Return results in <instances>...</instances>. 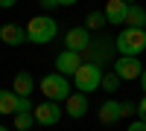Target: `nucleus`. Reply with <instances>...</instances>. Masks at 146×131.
Segmentation results:
<instances>
[{
	"mask_svg": "<svg viewBox=\"0 0 146 131\" xmlns=\"http://www.w3.org/2000/svg\"><path fill=\"white\" fill-rule=\"evenodd\" d=\"M117 44V55H137L146 50V29H137V26H126L123 32L114 38Z\"/></svg>",
	"mask_w": 146,
	"mask_h": 131,
	"instance_id": "1",
	"label": "nucleus"
},
{
	"mask_svg": "<svg viewBox=\"0 0 146 131\" xmlns=\"http://www.w3.org/2000/svg\"><path fill=\"white\" fill-rule=\"evenodd\" d=\"M27 35L32 44H50L58 35V20H53L50 15H35L27 23Z\"/></svg>",
	"mask_w": 146,
	"mask_h": 131,
	"instance_id": "2",
	"label": "nucleus"
},
{
	"mask_svg": "<svg viewBox=\"0 0 146 131\" xmlns=\"http://www.w3.org/2000/svg\"><path fill=\"white\" fill-rule=\"evenodd\" d=\"M38 88H41V93H44L50 102H67L70 93L76 90V88H73V82H67V76H62V73H50V76H44Z\"/></svg>",
	"mask_w": 146,
	"mask_h": 131,
	"instance_id": "3",
	"label": "nucleus"
},
{
	"mask_svg": "<svg viewBox=\"0 0 146 131\" xmlns=\"http://www.w3.org/2000/svg\"><path fill=\"white\" fill-rule=\"evenodd\" d=\"M82 55L88 58V61L100 64V67L114 64V58H117V44H114V38H108V35H100V38L91 41V47H88Z\"/></svg>",
	"mask_w": 146,
	"mask_h": 131,
	"instance_id": "4",
	"label": "nucleus"
},
{
	"mask_svg": "<svg viewBox=\"0 0 146 131\" xmlns=\"http://www.w3.org/2000/svg\"><path fill=\"white\" fill-rule=\"evenodd\" d=\"M73 88L82 90V93L100 90V88H102V67L94 64V61H85V64L76 70V76H73Z\"/></svg>",
	"mask_w": 146,
	"mask_h": 131,
	"instance_id": "5",
	"label": "nucleus"
},
{
	"mask_svg": "<svg viewBox=\"0 0 146 131\" xmlns=\"http://www.w3.org/2000/svg\"><path fill=\"white\" fill-rule=\"evenodd\" d=\"M111 70H114L123 82H135V79H140V73H143V64H140L137 55H117L114 64H111Z\"/></svg>",
	"mask_w": 146,
	"mask_h": 131,
	"instance_id": "6",
	"label": "nucleus"
},
{
	"mask_svg": "<svg viewBox=\"0 0 146 131\" xmlns=\"http://www.w3.org/2000/svg\"><path fill=\"white\" fill-rule=\"evenodd\" d=\"M91 41H94V35H91V29H88V26H73V29H67V32H64V50L85 53V50L91 47Z\"/></svg>",
	"mask_w": 146,
	"mask_h": 131,
	"instance_id": "7",
	"label": "nucleus"
},
{
	"mask_svg": "<svg viewBox=\"0 0 146 131\" xmlns=\"http://www.w3.org/2000/svg\"><path fill=\"white\" fill-rule=\"evenodd\" d=\"M35 125H44V128H50V125H56L58 120H62V108H58V102H41V105H35Z\"/></svg>",
	"mask_w": 146,
	"mask_h": 131,
	"instance_id": "8",
	"label": "nucleus"
},
{
	"mask_svg": "<svg viewBox=\"0 0 146 131\" xmlns=\"http://www.w3.org/2000/svg\"><path fill=\"white\" fill-rule=\"evenodd\" d=\"M85 61H82V53H73V50H62L58 53V58H56V73H62V76H76V70L82 67Z\"/></svg>",
	"mask_w": 146,
	"mask_h": 131,
	"instance_id": "9",
	"label": "nucleus"
},
{
	"mask_svg": "<svg viewBox=\"0 0 146 131\" xmlns=\"http://www.w3.org/2000/svg\"><path fill=\"white\" fill-rule=\"evenodd\" d=\"M64 114L70 120H82V117L88 114V93H82V90L70 93V99L64 102Z\"/></svg>",
	"mask_w": 146,
	"mask_h": 131,
	"instance_id": "10",
	"label": "nucleus"
},
{
	"mask_svg": "<svg viewBox=\"0 0 146 131\" xmlns=\"http://www.w3.org/2000/svg\"><path fill=\"white\" fill-rule=\"evenodd\" d=\"M0 38H3V44H9V47H21V44L29 41V35H27V26L6 23V26H0Z\"/></svg>",
	"mask_w": 146,
	"mask_h": 131,
	"instance_id": "11",
	"label": "nucleus"
},
{
	"mask_svg": "<svg viewBox=\"0 0 146 131\" xmlns=\"http://www.w3.org/2000/svg\"><path fill=\"white\" fill-rule=\"evenodd\" d=\"M120 120H123V105L117 99H105L100 105V122L102 125H117Z\"/></svg>",
	"mask_w": 146,
	"mask_h": 131,
	"instance_id": "12",
	"label": "nucleus"
},
{
	"mask_svg": "<svg viewBox=\"0 0 146 131\" xmlns=\"http://www.w3.org/2000/svg\"><path fill=\"white\" fill-rule=\"evenodd\" d=\"M126 15H129V3L126 0H108L105 3V18L114 26H126Z\"/></svg>",
	"mask_w": 146,
	"mask_h": 131,
	"instance_id": "13",
	"label": "nucleus"
},
{
	"mask_svg": "<svg viewBox=\"0 0 146 131\" xmlns=\"http://www.w3.org/2000/svg\"><path fill=\"white\" fill-rule=\"evenodd\" d=\"M12 90H15L18 96H29V93L35 90V79H32V73L21 70V73L15 76V85H12Z\"/></svg>",
	"mask_w": 146,
	"mask_h": 131,
	"instance_id": "14",
	"label": "nucleus"
},
{
	"mask_svg": "<svg viewBox=\"0 0 146 131\" xmlns=\"http://www.w3.org/2000/svg\"><path fill=\"white\" fill-rule=\"evenodd\" d=\"M126 26H137V29H146V9L131 3L129 6V15H126Z\"/></svg>",
	"mask_w": 146,
	"mask_h": 131,
	"instance_id": "15",
	"label": "nucleus"
},
{
	"mask_svg": "<svg viewBox=\"0 0 146 131\" xmlns=\"http://www.w3.org/2000/svg\"><path fill=\"white\" fill-rule=\"evenodd\" d=\"M18 99L15 90H0V114H18Z\"/></svg>",
	"mask_w": 146,
	"mask_h": 131,
	"instance_id": "16",
	"label": "nucleus"
},
{
	"mask_svg": "<svg viewBox=\"0 0 146 131\" xmlns=\"http://www.w3.org/2000/svg\"><path fill=\"white\" fill-rule=\"evenodd\" d=\"M120 85H123V79H120L114 70H111V73H102V90H105V93H117Z\"/></svg>",
	"mask_w": 146,
	"mask_h": 131,
	"instance_id": "17",
	"label": "nucleus"
},
{
	"mask_svg": "<svg viewBox=\"0 0 146 131\" xmlns=\"http://www.w3.org/2000/svg\"><path fill=\"white\" fill-rule=\"evenodd\" d=\"M105 23H108L105 12H88V18H85V26H88L91 32H94V29H102Z\"/></svg>",
	"mask_w": 146,
	"mask_h": 131,
	"instance_id": "18",
	"label": "nucleus"
},
{
	"mask_svg": "<svg viewBox=\"0 0 146 131\" xmlns=\"http://www.w3.org/2000/svg\"><path fill=\"white\" fill-rule=\"evenodd\" d=\"M35 125V114H15V128L18 131H29Z\"/></svg>",
	"mask_w": 146,
	"mask_h": 131,
	"instance_id": "19",
	"label": "nucleus"
},
{
	"mask_svg": "<svg viewBox=\"0 0 146 131\" xmlns=\"http://www.w3.org/2000/svg\"><path fill=\"white\" fill-rule=\"evenodd\" d=\"M120 105H123V117H131V114H137V102H120Z\"/></svg>",
	"mask_w": 146,
	"mask_h": 131,
	"instance_id": "20",
	"label": "nucleus"
},
{
	"mask_svg": "<svg viewBox=\"0 0 146 131\" xmlns=\"http://www.w3.org/2000/svg\"><path fill=\"white\" fill-rule=\"evenodd\" d=\"M137 120H143V122H146V96L137 102Z\"/></svg>",
	"mask_w": 146,
	"mask_h": 131,
	"instance_id": "21",
	"label": "nucleus"
},
{
	"mask_svg": "<svg viewBox=\"0 0 146 131\" xmlns=\"http://www.w3.org/2000/svg\"><path fill=\"white\" fill-rule=\"evenodd\" d=\"M129 131H146V122H143V120H135V122H129Z\"/></svg>",
	"mask_w": 146,
	"mask_h": 131,
	"instance_id": "22",
	"label": "nucleus"
},
{
	"mask_svg": "<svg viewBox=\"0 0 146 131\" xmlns=\"http://www.w3.org/2000/svg\"><path fill=\"white\" fill-rule=\"evenodd\" d=\"M38 3H41V9L50 12V9H56V6H58V0H38Z\"/></svg>",
	"mask_w": 146,
	"mask_h": 131,
	"instance_id": "23",
	"label": "nucleus"
},
{
	"mask_svg": "<svg viewBox=\"0 0 146 131\" xmlns=\"http://www.w3.org/2000/svg\"><path fill=\"white\" fill-rule=\"evenodd\" d=\"M15 3H18V0H0V9H12Z\"/></svg>",
	"mask_w": 146,
	"mask_h": 131,
	"instance_id": "24",
	"label": "nucleus"
},
{
	"mask_svg": "<svg viewBox=\"0 0 146 131\" xmlns=\"http://www.w3.org/2000/svg\"><path fill=\"white\" fill-rule=\"evenodd\" d=\"M140 88H143V93H146V67H143V73H140Z\"/></svg>",
	"mask_w": 146,
	"mask_h": 131,
	"instance_id": "25",
	"label": "nucleus"
},
{
	"mask_svg": "<svg viewBox=\"0 0 146 131\" xmlns=\"http://www.w3.org/2000/svg\"><path fill=\"white\" fill-rule=\"evenodd\" d=\"M79 0H58V6H76Z\"/></svg>",
	"mask_w": 146,
	"mask_h": 131,
	"instance_id": "26",
	"label": "nucleus"
},
{
	"mask_svg": "<svg viewBox=\"0 0 146 131\" xmlns=\"http://www.w3.org/2000/svg\"><path fill=\"white\" fill-rule=\"evenodd\" d=\"M126 3H129V6H131V3H137V0H126Z\"/></svg>",
	"mask_w": 146,
	"mask_h": 131,
	"instance_id": "27",
	"label": "nucleus"
},
{
	"mask_svg": "<svg viewBox=\"0 0 146 131\" xmlns=\"http://www.w3.org/2000/svg\"><path fill=\"white\" fill-rule=\"evenodd\" d=\"M0 131H9V128H6V125H0Z\"/></svg>",
	"mask_w": 146,
	"mask_h": 131,
	"instance_id": "28",
	"label": "nucleus"
}]
</instances>
